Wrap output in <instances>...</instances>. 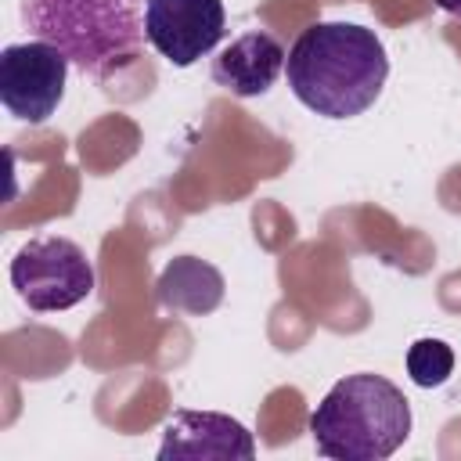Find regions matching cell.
<instances>
[{"mask_svg":"<svg viewBox=\"0 0 461 461\" xmlns=\"http://www.w3.org/2000/svg\"><path fill=\"white\" fill-rule=\"evenodd\" d=\"M310 436L321 457L382 461L407 443L411 403L403 389L382 375H346L310 411Z\"/></svg>","mask_w":461,"mask_h":461,"instance_id":"2","label":"cell"},{"mask_svg":"<svg viewBox=\"0 0 461 461\" xmlns=\"http://www.w3.org/2000/svg\"><path fill=\"white\" fill-rule=\"evenodd\" d=\"M285 58L288 54L274 32L252 29V32H241L238 40H230L212 58L209 76L216 86H223L234 97H259L285 72Z\"/></svg>","mask_w":461,"mask_h":461,"instance_id":"8","label":"cell"},{"mask_svg":"<svg viewBox=\"0 0 461 461\" xmlns=\"http://www.w3.org/2000/svg\"><path fill=\"white\" fill-rule=\"evenodd\" d=\"M68 65L72 61L43 40L4 47V54H0V101H4V108L29 126L47 122L65 97Z\"/></svg>","mask_w":461,"mask_h":461,"instance_id":"5","label":"cell"},{"mask_svg":"<svg viewBox=\"0 0 461 461\" xmlns=\"http://www.w3.org/2000/svg\"><path fill=\"white\" fill-rule=\"evenodd\" d=\"M11 285L29 310L58 313L94 292V267L72 238H32L11 259Z\"/></svg>","mask_w":461,"mask_h":461,"instance_id":"4","label":"cell"},{"mask_svg":"<svg viewBox=\"0 0 461 461\" xmlns=\"http://www.w3.org/2000/svg\"><path fill=\"white\" fill-rule=\"evenodd\" d=\"M252 432L220 411H176L158 443V461H252Z\"/></svg>","mask_w":461,"mask_h":461,"instance_id":"7","label":"cell"},{"mask_svg":"<svg viewBox=\"0 0 461 461\" xmlns=\"http://www.w3.org/2000/svg\"><path fill=\"white\" fill-rule=\"evenodd\" d=\"M454 371V349L443 339H418L407 349V375L421 389H436Z\"/></svg>","mask_w":461,"mask_h":461,"instance_id":"10","label":"cell"},{"mask_svg":"<svg viewBox=\"0 0 461 461\" xmlns=\"http://www.w3.org/2000/svg\"><path fill=\"white\" fill-rule=\"evenodd\" d=\"M223 274L198 256H176L158 274V303L173 313H212L223 303Z\"/></svg>","mask_w":461,"mask_h":461,"instance_id":"9","label":"cell"},{"mask_svg":"<svg viewBox=\"0 0 461 461\" xmlns=\"http://www.w3.org/2000/svg\"><path fill=\"white\" fill-rule=\"evenodd\" d=\"M22 25L94 79L137 61L148 40L140 0H22Z\"/></svg>","mask_w":461,"mask_h":461,"instance_id":"3","label":"cell"},{"mask_svg":"<svg viewBox=\"0 0 461 461\" xmlns=\"http://www.w3.org/2000/svg\"><path fill=\"white\" fill-rule=\"evenodd\" d=\"M223 32H227L223 0H148L144 4V36L176 68H187L198 58L212 54Z\"/></svg>","mask_w":461,"mask_h":461,"instance_id":"6","label":"cell"},{"mask_svg":"<svg viewBox=\"0 0 461 461\" xmlns=\"http://www.w3.org/2000/svg\"><path fill=\"white\" fill-rule=\"evenodd\" d=\"M436 7L447 11V14H454V18H461V0H436Z\"/></svg>","mask_w":461,"mask_h":461,"instance_id":"11","label":"cell"},{"mask_svg":"<svg viewBox=\"0 0 461 461\" xmlns=\"http://www.w3.org/2000/svg\"><path fill=\"white\" fill-rule=\"evenodd\" d=\"M288 90L321 119L367 112L389 79V54L375 29L357 22H313L285 58Z\"/></svg>","mask_w":461,"mask_h":461,"instance_id":"1","label":"cell"}]
</instances>
